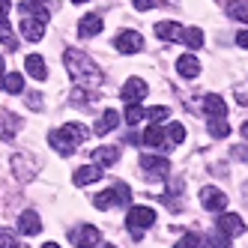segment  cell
Masks as SVG:
<instances>
[{
    "label": "cell",
    "mask_w": 248,
    "mask_h": 248,
    "mask_svg": "<svg viewBox=\"0 0 248 248\" xmlns=\"http://www.w3.org/2000/svg\"><path fill=\"white\" fill-rule=\"evenodd\" d=\"M87 138H90V129H87V126H81V123H69V126L54 129V132L48 135V144L54 147L57 153L69 155V153H75Z\"/></svg>",
    "instance_id": "obj_1"
},
{
    "label": "cell",
    "mask_w": 248,
    "mask_h": 248,
    "mask_svg": "<svg viewBox=\"0 0 248 248\" xmlns=\"http://www.w3.org/2000/svg\"><path fill=\"white\" fill-rule=\"evenodd\" d=\"M66 69H69V75H72V81H78L84 87H96L102 81L99 66L87 54H81V51H66Z\"/></svg>",
    "instance_id": "obj_2"
},
{
    "label": "cell",
    "mask_w": 248,
    "mask_h": 248,
    "mask_svg": "<svg viewBox=\"0 0 248 248\" xmlns=\"http://www.w3.org/2000/svg\"><path fill=\"white\" fill-rule=\"evenodd\" d=\"M45 21H48V12L39 3H21V33H24V39L39 42L42 33H45Z\"/></svg>",
    "instance_id": "obj_3"
},
{
    "label": "cell",
    "mask_w": 248,
    "mask_h": 248,
    "mask_svg": "<svg viewBox=\"0 0 248 248\" xmlns=\"http://www.w3.org/2000/svg\"><path fill=\"white\" fill-rule=\"evenodd\" d=\"M126 224H129V233L135 239H140V236H144V230H150L155 224V209H150V206H132L129 216H126Z\"/></svg>",
    "instance_id": "obj_4"
},
{
    "label": "cell",
    "mask_w": 248,
    "mask_h": 248,
    "mask_svg": "<svg viewBox=\"0 0 248 248\" xmlns=\"http://www.w3.org/2000/svg\"><path fill=\"white\" fill-rule=\"evenodd\" d=\"M132 201V191H129V186L126 183H117L111 191H102V194H96L93 198V203H96V209H111V206H126Z\"/></svg>",
    "instance_id": "obj_5"
},
{
    "label": "cell",
    "mask_w": 248,
    "mask_h": 248,
    "mask_svg": "<svg viewBox=\"0 0 248 248\" xmlns=\"http://www.w3.org/2000/svg\"><path fill=\"white\" fill-rule=\"evenodd\" d=\"M140 168H144V176H150V180H168V173H170L168 158L165 155H153V153L140 155Z\"/></svg>",
    "instance_id": "obj_6"
},
{
    "label": "cell",
    "mask_w": 248,
    "mask_h": 248,
    "mask_svg": "<svg viewBox=\"0 0 248 248\" xmlns=\"http://www.w3.org/2000/svg\"><path fill=\"white\" fill-rule=\"evenodd\" d=\"M114 48L120 54H138V51H144V36L135 30H120L114 36Z\"/></svg>",
    "instance_id": "obj_7"
},
{
    "label": "cell",
    "mask_w": 248,
    "mask_h": 248,
    "mask_svg": "<svg viewBox=\"0 0 248 248\" xmlns=\"http://www.w3.org/2000/svg\"><path fill=\"white\" fill-rule=\"evenodd\" d=\"M69 239H72L75 248H93L102 239V233H99V227H93V224H78V227L69 230Z\"/></svg>",
    "instance_id": "obj_8"
},
{
    "label": "cell",
    "mask_w": 248,
    "mask_h": 248,
    "mask_svg": "<svg viewBox=\"0 0 248 248\" xmlns=\"http://www.w3.org/2000/svg\"><path fill=\"white\" fill-rule=\"evenodd\" d=\"M227 194L221 191V188H216V186H206V188H201V206L206 209V212H224L227 209Z\"/></svg>",
    "instance_id": "obj_9"
},
{
    "label": "cell",
    "mask_w": 248,
    "mask_h": 248,
    "mask_svg": "<svg viewBox=\"0 0 248 248\" xmlns=\"http://www.w3.org/2000/svg\"><path fill=\"white\" fill-rule=\"evenodd\" d=\"M147 90H150V87H147L144 81H140V78H129L126 84L120 87V99L126 102V105H138V102H144Z\"/></svg>",
    "instance_id": "obj_10"
},
{
    "label": "cell",
    "mask_w": 248,
    "mask_h": 248,
    "mask_svg": "<svg viewBox=\"0 0 248 248\" xmlns=\"http://www.w3.org/2000/svg\"><path fill=\"white\" fill-rule=\"evenodd\" d=\"M216 227L221 230V233H227V236H239V233H245V221L236 216V212H221L218 221H216Z\"/></svg>",
    "instance_id": "obj_11"
},
{
    "label": "cell",
    "mask_w": 248,
    "mask_h": 248,
    "mask_svg": "<svg viewBox=\"0 0 248 248\" xmlns=\"http://www.w3.org/2000/svg\"><path fill=\"white\" fill-rule=\"evenodd\" d=\"M102 176H105V168H99V165H84V168H78L72 173V183L75 186H90V183H99Z\"/></svg>",
    "instance_id": "obj_12"
},
{
    "label": "cell",
    "mask_w": 248,
    "mask_h": 248,
    "mask_svg": "<svg viewBox=\"0 0 248 248\" xmlns=\"http://www.w3.org/2000/svg\"><path fill=\"white\" fill-rule=\"evenodd\" d=\"M203 114H206L209 120H224V114H227L224 99H221V96H216V93L203 96Z\"/></svg>",
    "instance_id": "obj_13"
},
{
    "label": "cell",
    "mask_w": 248,
    "mask_h": 248,
    "mask_svg": "<svg viewBox=\"0 0 248 248\" xmlns=\"http://www.w3.org/2000/svg\"><path fill=\"white\" fill-rule=\"evenodd\" d=\"M24 69L30 72L33 81H45V78H48V66H45L42 54H27V57H24Z\"/></svg>",
    "instance_id": "obj_14"
},
{
    "label": "cell",
    "mask_w": 248,
    "mask_h": 248,
    "mask_svg": "<svg viewBox=\"0 0 248 248\" xmlns=\"http://www.w3.org/2000/svg\"><path fill=\"white\" fill-rule=\"evenodd\" d=\"M96 33H102V18H99L96 12L84 15V18L78 21V36L81 39H90V36H96Z\"/></svg>",
    "instance_id": "obj_15"
},
{
    "label": "cell",
    "mask_w": 248,
    "mask_h": 248,
    "mask_svg": "<svg viewBox=\"0 0 248 248\" xmlns=\"http://www.w3.org/2000/svg\"><path fill=\"white\" fill-rule=\"evenodd\" d=\"M18 230L24 236H36L39 230H42V221H39V216L33 209H27V212H21L18 216Z\"/></svg>",
    "instance_id": "obj_16"
},
{
    "label": "cell",
    "mask_w": 248,
    "mask_h": 248,
    "mask_svg": "<svg viewBox=\"0 0 248 248\" xmlns=\"http://www.w3.org/2000/svg\"><path fill=\"white\" fill-rule=\"evenodd\" d=\"M18 129H21V120H18V117L9 114V111H0V138H3V140H12Z\"/></svg>",
    "instance_id": "obj_17"
},
{
    "label": "cell",
    "mask_w": 248,
    "mask_h": 248,
    "mask_svg": "<svg viewBox=\"0 0 248 248\" xmlns=\"http://www.w3.org/2000/svg\"><path fill=\"white\" fill-rule=\"evenodd\" d=\"M117 162H120V150H117V147H99V150H93V165L111 168V165H117Z\"/></svg>",
    "instance_id": "obj_18"
},
{
    "label": "cell",
    "mask_w": 248,
    "mask_h": 248,
    "mask_svg": "<svg viewBox=\"0 0 248 248\" xmlns=\"http://www.w3.org/2000/svg\"><path fill=\"white\" fill-rule=\"evenodd\" d=\"M176 72H180L183 78H198V75H201V63H198V57H191V54L180 57V60H176Z\"/></svg>",
    "instance_id": "obj_19"
},
{
    "label": "cell",
    "mask_w": 248,
    "mask_h": 248,
    "mask_svg": "<svg viewBox=\"0 0 248 248\" xmlns=\"http://www.w3.org/2000/svg\"><path fill=\"white\" fill-rule=\"evenodd\" d=\"M117 123H120V114H117L114 108H108V111H105V114L96 120V135H108V132H114Z\"/></svg>",
    "instance_id": "obj_20"
},
{
    "label": "cell",
    "mask_w": 248,
    "mask_h": 248,
    "mask_svg": "<svg viewBox=\"0 0 248 248\" xmlns=\"http://www.w3.org/2000/svg\"><path fill=\"white\" fill-rule=\"evenodd\" d=\"M155 33H158V39H168V42H176L183 36V27L176 24V21H158L155 24Z\"/></svg>",
    "instance_id": "obj_21"
},
{
    "label": "cell",
    "mask_w": 248,
    "mask_h": 248,
    "mask_svg": "<svg viewBox=\"0 0 248 248\" xmlns=\"http://www.w3.org/2000/svg\"><path fill=\"white\" fill-rule=\"evenodd\" d=\"M165 140H168L165 129H158V126H153V129H147V132H144V138H140V144H147V147H162Z\"/></svg>",
    "instance_id": "obj_22"
},
{
    "label": "cell",
    "mask_w": 248,
    "mask_h": 248,
    "mask_svg": "<svg viewBox=\"0 0 248 248\" xmlns=\"http://www.w3.org/2000/svg\"><path fill=\"white\" fill-rule=\"evenodd\" d=\"M180 42H186L188 48H201V45H203V33H201L198 27H183Z\"/></svg>",
    "instance_id": "obj_23"
},
{
    "label": "cell",
    "mask_w": 248,
    "mask_h": 248,
    "mask_svg": "<svg viewBox=\"0 0 248 248\" xmlns=\"http://www.w3.org/2000/svg\"><path fill=\"white\" fill-rule=\"evenodd\" d=\"M0 42H3L9 51L18 48V39L12 36V27H9V21H6V18H0Z\"/></svg>",
    "instance_id": "obj_24"
},
{
    "label": "cell",
    "mask_w": 248,
    "mask_h": 248,
    "mask_svg": "<svg viewBox=\"0 0 248 248\" xmlns=\"http://www.w3.org/2000/svg\"><path fill=\"white\" fill-rule=\"evenodd\" d=\"M3 90H6V93H21V90H24V78H21L18 72L3 75Z\"/></svg>",
    "instance_id": "obj_25"
},
{
    "label": "cell",
    "mask_w": 248,
    "mask_h": 248,
    "mask_svg": "<svg viewBox=\"0 0 248 248\" xmlns=\"http://www.w3.org/2000/svg\"><path fill=\"white\" fill-rule=\"evenodd\" d=\"M227 12H230V18H236V21H245V24H248V0H233Z\"/></svg>",
    "instance_id": "obj_26"
},
{
    "label": "cell",
    "mask_w": 248,
    "mask_h": 248,
    "mask_svg": "<svg viewBox=\"0 0 248 248\" xmlns=\"http://www.w3.org/2000/svg\"><path fill=\"white\" fill-rule=\"evenodd\" d=\"M165 135L170 138V144H183V140H186V126H183V123H170V126L165 129Z\"/></svg>",
    "instance_id": "obj_27"
},
{
    "label": "cell",
    "mask_w": 248,
    "mask_h": 248,
    "mask_svg": "<svg viewBox=\"0 0 248 248\" xmlns=\"http://www.w3.org/2000/svg\"><path fill=\"white\" fill-rule=\"evenodd\" d=\"M170 114V108H168V105H155V108H147L144 111V117L150 120V123H158V120H165Z\"/></svg>",
    "instance_id": "obj_28"
},
{
    "label": "cell",
    "mask_w": 248,
    "mask_h": 248,
    "mask_svg": "<svg viewBox=\"0 0 248 248\" xmlns=\"http://www.w3.org/2000/svg\"><path fill=\"white\" fill-rule=\"evenodd\" d=\"M209 135L212 138H227L230 135V126L224 120H209Z\"/></svg>",
    "instance_id": "obj_29"
},
{
    "label": "cell",
    "mask_w": 248,
    "mask_h": 248,
    "mask_svg": "<svg viewBox=\"0 0 248 248\" xmlns=\"http://www.w3.org/2000/svg\"><path fill=\"white\" fill-rule=\"evenodd\" d=\"M209 245H212V248H230V236L221 233V230L216 227V230L209 233Z\"/></svg>",
    "instance_id": "obj_30"
},
{
    "label": "cell",
    "mask_w": 248,
    "mask_h": 248,
    "mask_svg": "<svg viewBox=\"0 0 248 248\" xmlns=\"http://www.w3.org/2000/svg\"><path fill=\"white\" fill-rule=\"evenodd\" d=\"M173 248H203V239L198 236V233H186L180 242H176Z\"/></svg>",
    "instance_id": "obj_31"
},
{
    "label": "cell",
    "mask_w": 248,
    "mask_h": 248,
    "mask_svg": "<svg viewBox=\"0 0 248 248\" xmlns=\"http://www.w3.org/2000/svg\"><path fill=\"white\" fill-rule=\"evenodd\" d=\"M140 120H144V108H140V105H129L126 108V123L129 126H138Z\"/></svg>",
    "instance_id": "obj_32"
},
{
    "label": "cell",
    "mask_w": 248,
    "mask_h": 248,
    "mask_svg": "<svg viewBox=\"0 0 248 248\" xmlns=\"http://www.w3.org/2000/svg\"><path fill=\"white\" fill-rule=\"evenodd\" d=\"M0 248H18V236H15L12 230L0 227Z\"/></svg>",
    "instance_id": "obj_33"
},
{
    "label": "cell",
    "mask_w": 248,
    "mask_h": 248,
    "mask_svg": "<svg viewBox=\"0 0 248 248\" xmlns=\"http://www.w3.org/2000/svg\"><path fill=\"white\" fill-rule=\"evenodd\" d=\"M236 45L239 48H248V30H239L236 33Z\"/></svg>",
    "instance_id": "obj_34"
},
{
    "label": "cell",
    "mask_w": 248,
    "mask_h": 248,
    "mask_svg": "<svg viewBox=\"0 0 248 248\" xmlns=\"http://www.w3.org/2000/svg\"><path fill=\"white\" fill-rule=\"evenodd\" d=\"M132 3L140 9V12H147V9H153V0H132Z\"/></svg>",
    "instance_id": "obj_35"
},
{
    "label": "cell",
    "mask_w": 248,
    "mask_h": 248,
    "mask_svg": "<svg viewBox=\"0 0 248 248\" xmlns=\"http://www.w3.org/2000/svg\"><path fill=\"white\" fill-rule=\"evenodd\" d=\"M9 6H12L9 0H0V18H6V12H9Z\"/></svg>",
    "instance_id": "obj_36"
},
{
    "label": "cell",
    "mask_w": 248,
    "mask_h": 248,
    "mask_svg": "<svg viewBox=\"0 0 248 248\" xmlns=\"http://www.w3.org/2000/svg\"><path fill=\"white\" fill-rule=\"evenodd\" d=\"M0 90H3V57H0Z\"/></svg>",
    "instance_id": "obj_37"
},
{
    "label": "cell",
    "mask_w": 248,
    "mask_h": 248,
    "mask_svg": "<svg viewBox=\"0 0 248 248\" xmlns=\"http://www.w3.org/2000/svg\"><path fill=\"white\" fill-rule=\"evenodd\" d=\"M239 132H242V138H248V123H242V129H239Z\"/></svg>",
    "instance_id": "obj_38"
},
{
    "label": "cell",
    "mask_w": 248,
    "mask_h": 248,
    "mask_svg": "<svg viewBox=\"0 0 248 248\" xmlns=\"http://www.w3.org/2000/svg\"><path fill=\"white\" fill-rule=\"evenodd\" d=\"M42 248H60V245H57V242H45Z\"/></svg>",
    "instance_id": "obj_39"
},
{
    "label": "cell",
    "mask_w": 248,
    "mask_h": 248,
    "mask_svg": "<svg viewBox=\"0 0 248 248\" xmlns=\"http://www.w3.org/2000/svg\"><path fill=\"white\" fill-rule=\"evenodd\" d=\"M30 3H45V0H30Z\"/></svg>",
    "instance_id": "obj_40"
},
{
    "label": "cell",
    "mask_w": 248,
    "mask_h": 248,
    "mask_svg": "<svg viewBox=\"0 0 248 248\" xmlns=\"http://www.w3.org/2000/svg\"><path fill=\"white\" fill-rule=\"evenodd\" d=\"M72 3H87V0H72Z\"/></svg>",
    "instance_id": "obj_41"
},
{
    "label": "cell",
    "mask_w": 248,
    "mask_h": 248,
    "mask_svg": "<svg viewBox=\"0 0 248 248\" xmlns=\"http://www.w3.org/2000/svg\"><path fill=\"white\" fill-rule=\"evenodd\" d=\"M102 248H117V245H102Z\"/></svg>",
    "instance_id": "obj_42"
}]
</instances>
